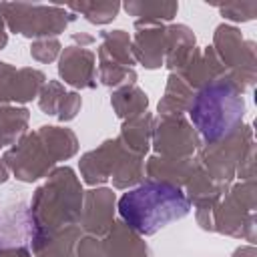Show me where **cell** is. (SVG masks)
I'll return each mask as SVG.
<instances>
[{
	"label": "cell",
	"instance_id": "6da1fadb",
	"mask_svg": "<svg viewBox=\"0 0 257 257\" xmlns=\"http://www.w3.org/2000/svg\"><path fill=\"white\" fill-rule=\"evenodd\" d=\"M116 209L126 227L141 237H149L169 223L185 219L191 203L181 187L145 179L120 195Z\"/></svg>",
	"mask_w": 257,
	"mask_h": 257
},
{
	"label": "cell",
	"instance_id": "7a4b0ae2",
	"mask_svg": "<svg viewBox=\"0 0 257 257\" xmlns=\"http://www.w3.org/2000/svg\"><path fill=\"white\" fill-rule=\"evenodd\" d=\"M78 151L76 135L66 126H40L24 135L16 145L6 149L2 161L8 171L22 183L48 177L60 161L70 159Z\"/></svg>",
	"mask_w": 257,
	"mask_h": 257
},
{
	"label": "cell",
	"instance_id": "3957f363",
	"mask_svg": "<svg viewBox=\"0 0 257 257\" xmlns=\"http://www.w3.org/2000/svg\"><path fill=\"white\" fill-rule=\"evenodd\" d=\"M189 116L201 145L215 143L243 124L245 100L239 86L225 74L195 90L189 104Z\"/></svg>",
	"mask_w": 257,
	"mask_h": 257
},
{
	"label": "cell",
	"instance_id": "277c9868",
	"mask_svg": "<svg viewBox=\"0 0 257 257\" xmlns=\"http://www.w3.org/2000/svg\"><path fill=\"white\" fill-rule=\"evenodd\" d=\"M82 185L70 167L54 169L30 201V231H60L80 225Z\"/></svg>",
	"mask_w": 257,
	"mask_h": 257
},
{
	"label": "cell",
	"instance_id": "5b68a950",
	"mask_svg": "<svg viewBox=\"0 0 257 257\" xmlns=\"http://www.w3.org/2000/svg\"><path fill=\"white\" fill-rule=\"evenodd\" d=\"M0 16L10 32L34 40L56 38L78 18L66 6L30 2H0Z\"/></svg>",
	"mask_w": 257,
	"mask_h": 257
},
{
	"label": "cell",
	"instance_id": "8992f818",
	"mask_svg": "<svg viewBox=\"0 0 257 257\" xmlns=\"http://www.w3.org/2000/svg\"><path fill=\"white\" fill-rule=\"evenodd\" d=\"M255 181H239L231 185L213 207V231L255 243Z\"/></svg>",
	"mask_w": 257,
	"mask_h": 257
},
{
	"label": "cell",
	"instance_id": "52a82bcc",
	"mask_svg": "<svg viewBox=\"0 0 257 257\" xmlns=\"http://www.w3.org/2000/svg\"><path fill=\"white\" fill-rule=\"evenodd\" d=\"M213 50L217 52L227 76L241 92L251 88L257 78V48L253 40H245L241 30L231 24H219L213 34Z\"/></svg>",
	"mask_w": 257,
	"mask_h": 257
},
{
	"label": "cell",
	"instance_id": "ba28073f",
	"mask_svg": "<svg viewBox=\"0 0 257 257\" xmlns=\"http://www.w3.org/2000/svg\"><path fill=\"white\" fill-rule=\"evenodd\" d=\"M253 143H255L253 126L241 124L231 135H227L215 143L201 145L195 153V159L201 163V167L209 173V177L215 183H219L223 187H231V183L235 179V171Z\"/></svg>",
	"mask_w": 257,
	"mask_h": 257
},
{
	"label": "cell",
	"instance_id": "9c48e42d",
	"mask_svg": "<svg viewBox=\"0 0 257 257\" xmlns=\"http://www.w3.org/2000/svg\"><path fill=\"white\" fill-rule=\"evenodd\" d=\"M151 145L161 157L191 159L201 147V139L185 114H159L153 118Z\"/></svg>",
	"mask_w": 257,
	"mask_h": 257
},
{
	"label": "cell",
	"instance_id": "30bf717a",
	"mask_svg": "<svg viewBox=\"0 0 257 257\" xmlns=\"http://www.w3.org/2000/svg\"><path fill=\"white\" fill-rule=\"evenodd\" d=\"M114 207H116V197L112 189L92 187L82 197L80 229L86 235L104 239L114 223Z\"/></svg>",
	"mask_w": 257,
	"mask_h": 257
},
{
	"label": "cell",
	"instance_id": "8fae6325",
	"mask_svg": "<svg viewBox=\"0 0 257 257\" xmlns=\"http://www.w3.org/2000/svg\"><path fill=\"white\" fill-rule=\"evenodd\" d=\"M46 84V74L38 68H16L0 62V100L2 102H28L36 98Z\"/></svg>",
	"mask_w": 257,
	"mask_h": 257
},
{
	"label": "cell",
	"instance_id": "7c38bea8",
	"mask_svg": "<svg viewBox=\"0 0 257 257\" xmlns=\"http://www.w3.org/2000/svg\"><path fill=\"white\" fill-rule=\"evenodd\" d=\"M60 78L74 88H94L96 86V54L90 48H80L76 44L66 46L58 60Z\"/></svg>",
	"mask_w": 257,
	"mask_h": 257
},
{
	"label": "cell",
	"instance_id": "4fadbf2b",
	"mask_svg": "<svg viewBox=\"0 0 257 257\" xmlns=\"http://www.w3.org/2000/svg\"><path fill=\"white\" fill-rule=\"evenodd\" d=\"M118 153H120L118 139H108L98 149H92V151L84 153L78 161L82 181L88 187H98V185L106 183L110 179L114 167H116Z\"/></svg>",
	"mask_w": 257,
	"mask_h": 257
},
{
	"label": "cell",
	"instance_id": "5bb4252c",
	"mask_svg": "<svg viewBox=\"0 0 257 257\" xmlns=\"http://www.w3.org/2000/svg\"><path fill=\"white\" fill-rule=\"evenodd\" d=\"M131 52L135 62H141L145 68H159L165 60V24H153L137 28V34L131 38Z\"/></svg>",
	"mask_w": 257,
	"mask_h": 257
},
{
	"label": "cell",
	"instance_id": "9a60e30c",
	"mask_svg": "<svg viewBox=\"0 0 257 257\" xmlns=\"http://www.w3.org/2000/svg\"><path fill=\"white\" fill-rule=\"evenodd\" d=\"M195 48H197V40L189 26H185V24L165 26V60H163V64L171 70V74H179L187 66Z\"/></svg>",
	"mask_w": 257,
	"mask_h": 257
},
{
	"label": "cell",
	"instance_id": "2e32d148",
	"mask_svg": "<svg viewBox=\"0 0 257 257\" xmlns=\"http://www.w3.org/2000/svg\"><path fill=\"white\" fill-rule=\"evenodd\" d=\"M227 70L225 66L221 64L217 52L213 50V46H205L203 50L195 48L191 60L187 62V66L179 72V76L193 88V90H199L203 88L205 84L213 82L215 78H221L225 76Z\"/></svg>",
	"mask_w": 257,
	"mask_h": 257
},
{
	"label": "cell",
	"instance_id": "e0dca14e",
	"mask_svg": "<svg viewBox=\"0 0 257 257\" xmlns=\"http://www.w3.org/2000/svg\"><path fill=\"white\" fill-rule=\"evenodd\" d=\"M102 257H151L149 245L122 221H114L102 239Z\"/></svg>",
	"mask_w": 257,
	"mask_h": 257
},
{
	"label": "cell",
	"instance_id": "ac0fdd59",
	"mask_svg": "<svg viewBox=\"0 0 257 257\" xmlns=\"http://www.w3.org/2000/svg\"><path fill=\"white\" fill-rule=\"evenodd\" d=\"M193 167H195V157H191V159H171V157L153 155L147 161L145 175H147L149 181H159V183H169V185H175V187H185Z\"/></svg>",
	"mask_w": 257,
	"mask_h": 257
},
{
	"label": "cell",
	"instance_id": "d6986e66",
	"mask_svg": "<svg viewBox=\"0 0 257 257\" xmlns=\"http://www.w3.org/2000/svg\"><path fill=\"white\" fill-rule=\"evenodd\" d=\"M151 137H153V114L143 112L133 118H126L116 139L122 145V149H126L128 153L145 157V153L151 149Z\"/></svg>",
	"mask_w": 257,
	"mask_h": 257
},
{
	"label": "cell",
	"instance_id": "ffe728a7",
	"mask_svg": "<svg viewBox=\"0 0 257 257\" xmlns=\"http://www.w3.org/2000/svg\"><path fill=\"white\" fill-rule=\"evenodd\" d=\"M98 64H118L133 68L137 62L131 52V36L124 30H104L100 32Z\"/></svg>",
	"mask_w": 257,
	"mask_h": 257
},
{
	"label": "cell",
	"instance_id": "44dd1931",
	"mask_svg": "<svg viewBox=\"0 0 257 257\" xmlns=\"http://www.w3.org/2000/svg\"><path fill=\"white\" fill-rule=\"evenodd\" d=\"M122 8L126 10L128 16H135V28L143 26H153V24H163L169 22L177 16L179 2H143V0H131L124 2Z\"/></svg>",
	"mask_w": 257,
	"mask_h": 257
},
{
	"label": "cell",
	"instance_id": "7402d4cb",
	"mask_svg": "<svg viewBox=\"0 0 257 257\" xmlns=\"http://www.w3.org/2000/svg\"><path fill=\"white\" fill-rule=\"evenodd\" d=\"M30 112L24 106H14L0 100V149L16 145L28 128Z\"/></svg>",
	"mask_w": 257,
	"mask_h": 257
},
{
	"label": "cell",
	"instance_id": "603a6c76",
	"mask_svg": "<svg viewBox=\"0 0 257 257\" xmlns=\"http://www.w3.org/2000/svg\"><path fill=\"white\" fill-rule=\"evenodd\" d=\"M193 96H195V90L179 74H171L169 82H167V88H165V94L159 100L157 110H159L161 116L185 114L189 110V104H191Z\"/></svg>",
	"mask_w": 257,
	"mask_h": 257
},
{
	"label": "cell",
	"instance_id": "cb8c5ba5",
	"mask_svg": "<svg viewBox=\"0 0 257 257\" xmlns=\"http://www.w3.org/2000/svg\"><path fill=\"white\" fill-rule=\"evenodd\" d=\"M114 189H133L145 181V157L133 155L120 145L116 167L110 175Z\"/></svg>",
	"mask_w": 257,
	"mask_h": 257
},
{
	"label": "cell",
	"instance_id": "d4e9b609",
	"mask_svg": "<svg viewBox=\"0 0 257 257\" xmlns=\"http://www.w3.org/2000/svg\"><path fill=\"white\" fill-rule=\"evenodd\" d=\"M110 104H112L116 116L126 120V118L147 112L149 98H147V92L143 88H139L137 84H124L112 92Z\"/></svg>",
	"mask_w": 257,
	"mask_h": 257
},
{
	"label": "cell",
	"instance_id": "484cf974",
	"mask_svg": "<svg viewBox=\"0 0 257 257\" xmlns=\"http://www.w3.org/2000/svg\"><path fill=\"white\" fill-rule=\"evenodd\" d=\"M122 4L118 2H70L66 8L76 16L82 14L90 24H108L116 18Z\"/></svg>",
	"mask_w": 257,
	"mask_h": 257
},
{
	"label": "cell",
	"instance_id": "4316f807",
	"mask_svg": "<svg viewBox=\"0 0 257 257\" xmlns=\"http://www.w3.org/2000/svg\"><path fill=\"white\" fill-rule=\"evenodd\" d=\"M64 94H66V90H64V86L58 80H48L42 86L40 94H38V106H40V110L44 114L56 116V112H58V108L62 104Z\"/></svg>",
	"mask_w": 257,
	"mask_h": 257
},
{
	"label": "cell",
	"instance_id": "83f0119b",
	"mask_svg": "<svg viewBox=\"0 0 257 257\" xmlns=\"http://www.w3.org/2000/svg\"><path fill=\"white\" fill-rule=\"evenodd\" d=\"M217 8L221 16L231 22H249L257 16V2H227Z\"/></svg>",
	"mask_w": 257,
	"mask_h": 257
},
{
	"label": "cell",
	"instance_id": "f1b7e54d",
	"mask_svg": "<svg viewBox=\"0 0 257 257\" xmlns=\"http://www.w3.org/2000/svg\"><path fill=\"white\" fill-rule=\"evenodd\" d=\"M60 52V42L58 38H40L34 40L30 46V54L38 62H52Z\"/></svg>",
	"mask_w": 257,
	"mask_h": 257
},
{
	"label": "cell",
	"instance_id": "f546056e",
	"mask_svg": "<svg viewBox=\"0 0 257 257\" xmlns=\"http://www.w3.org/2000/svg\"><path fill=\"white\" fill-rule=\"evenodd\" d=\"M74 257H102V239L92 235H82L76 243Z\"/></svg>",
	"mask_w": 257,
	"mask_h": 257
},
{
	"label": "cell",
	"instance_id": "4dcf8cb0",
	"mask_svg": "<svg viewBox=\"0 0 257 257\" xmlns=\"http://www.w3.org/2000/svg\"><path fill=\"white\" fill-rule=\"evenodd\" d=\"M80 104H82V100H80V96L76 92H66L64 98H62V104H60V108L56 112L58 120H62V122L72 120L76 116V112L80 110Z\"/></svg>",
	"mask_w": 257,
	"mask_h": 257
},
{
	"label": "cell",
	"instance_id": "1f68e13d",
	"mask_svg": "<svg viewBox=\"0 0 257 257\" xmlns=\"http://www.w3.org/2000/svg\"><path fill=\"white\" fill-rule=\"evenodd\" d=\"M235 177L239 181H255V143L249 147V151L241 159V163L235 171Z\"/></svg>",
	"mask_w": 257,
	"mask_h": 257
},
{
	"label": "cell",
	"instance_id": "d6a6232c",
	"mask_svg": "<svg viewBox=\"0 0 257 257\" xmlns=\"http://www.w3.org/2000/svg\"><path fill=\"white\" fill-rule=\"evenodd\" d=\"M0 257H32L28 247H4L0 249Z\"/></svg>",
	"mask_w": 257,
	"mask_h": 257
},
{
	"label": "cell",
	"instance_id": "836d02e7",
	"mask_svg": "<svg viewBox=\"0 0 257 257\" xmlns=\"http://www.w3.org/2000/svg\"><path fill=\"white\" fill-rule=\"evenodd\" d=\"M72 40H74V42H78L76 46H80V48H88V46H92V44L96 42V38H94V36L84 34V32H74V34H72Z\"/></svg>",
	"mask_w": 257,
	"mask_h": 257
},
{
	"label": "cell",
	"instance_id": "e575fe53",
	"mask_svg": "<svg viewBox=\"0 0 257 257\" xmlns=\"http://www.w3.org/2000/svg\"><path fill=\"white\" fill-rule=\"evenodd\" d=\"M233 257H257V251H255L253 245H243V247L235 249Z\"/></svg>",
	"mask_w": 257,
	"mask_h": 257
},
{
	"label": "cell",
	"instance_id": "d590c367",
	"mask_svg": "<svg viewBox=\"0 0 257 257\" xmlns=\"http://www.w3.org/2000/svg\"><path fill=\"white\" fill-rule=\"evenodd\" d=\"M6 42H8V32H6V24H4V20L0 16V50L6 46Z\"/></svg>",
	"mask_w": 257,
	"mask_h": 257
},
{
	"label": "cell",
	"instance_id": "8d00e7d4",
	"mask_svg": "<svg viewBox=\"0 0 257 257\" xmlns=\"http://www.w3.org/2000/svg\"><path fill=\"white\" fill-rule=\"evenodd\" d=\"M8 175H10V171H8L6 163H4V161H2V157H0V185L8 181Z\"/></svg>",
	"mask_w": 257,
	"mask_h": 257
}]
</instances>
